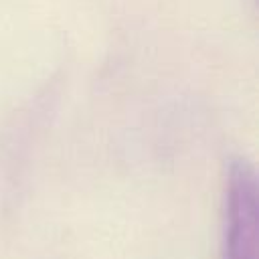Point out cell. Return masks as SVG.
Listing matches in <instances>:
<instances>
[{
  "label": "cell",
  "instance_id": "6da1fadb",
  "mask_svg": "<svg viewBox=\"0 0 259 259\" xmlns=\"http://www.w3.org/2000/svg\"><path fill=\"white\" fill-rule=\"evenodd\" d=\"M259 217L253 168L237 160L229 168L225 196V241L221 259H257Z\"/></svg>",
  "mask_w": 259,
  "mask_h": 259
}]
</instances>
